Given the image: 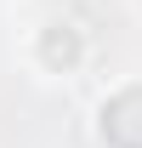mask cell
Returning a JSON list of instances; mask_svg holds the SVG:
<instances>
[{
    "label": "cell",
    "instance_id": "1",
    "mask_svg": "<svg viewBox=\"0 0 142 148\" xmlns=\"http://www.w3.org/2000/svg\"><path fill=\"white\" fill-rule=\"evenodd\" d=\"M85 51H91L85 29H80V23H68V17L40 23L34 40H29V63H34L40 74H74L80 63H85Z\"/></svg>",
    "mask_w": 142,
    "mask_h": 148
},
{
    "label": "cell",
    "instance_id": "2",
    "mask_svg": "<svg viewBox=\"0 0 142 148\" xmlns=\"http://www.w3.org/2000/svg\"><path fill=\"white\" fill-rule=\"evenodd\" d=\"M137 6H142V0H137Z\"/></svg>",
    "mask_w": 142,
    "mask_h": 148
}]
</instances>
